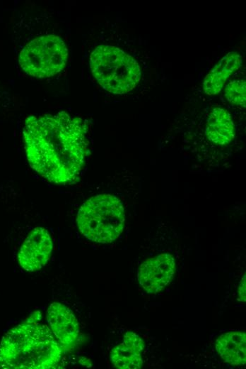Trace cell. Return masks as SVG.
<instances>
[{
  "label": "cell",
  "instance_id": "obj_1",
  "mask_svg": "<svg viewBox=\"0 0 246 369\" xmlns=\"http://www.w3.org/2000/svg\"><path fill=\"white\" fill-rule=\"evenodd\" d=\"M86 123L62 111L31 116L25 121L23 137L30 165L55 184L78 180L88 155Z\"/></svg>",
  "mask_w": 246,
  "mask_h": 369
},
{
  "label": "cell",
  "instance_id": "obj_2",
  "mask_svg": "<svg viewBox=\"0 0 246 369\" xmlns=\"http://www.w3.org/2000/svg\"><path fill=\"white\" fill-rule=\"evenodd\" d=\"M62 346L46 325L27 321L9 330L0 343V368H53Z\"/></svg>",
  "mask_w": 246,
  "mask_h": 369
},
{
  "label": "cell",
  "instance_id": "obj_3",
  "mask_svg": "<svg viewBox=\"0 0 246 369\" xmlns=\"http://www.w3.org/2000/svg\"><path fill=\"white\" fill-rule=\"evenodd\" d=\"M76 221L79 231L88 240L111 243L124 228V206L122 200L112 194H98L81 206Z\"/></svg>",
  "mask_w": 246,
  "mask_h": 369
},
{
  "label": "cell",
  "instance_id": "obj_4",
  "mask_svg": "<svg viewBox=\"0 0 246 369\" xmlns=\"http://www.w3.org/2000/svg\"><path fill=\"white\" fill-rule=\"evenodd\" d=\"M90 67L98 83L113 94L133 89L141 78L138 62L118 48L101 45L90 56Z\"/></svg>",
  "mask_w": 246,
  "mask_h": 369
},
{
  "label": "cell",
  "instance_id": "obj_5",
  "mask_svg": "<svg viewBox=\"0 0 246 369\" xmlns=\"http://www.w3.org/2000/svg\"><path fill=\"white\" fill-rule=\"evenodd\" d=\"M67 57L64 42L59 36L47 35L29 42L20 51L18 62L25 73L41 78L62 71Z\"/></svg>",
  "mask_w": 246,
  "mask_h": 369
},
{
  "label": "cell",
  "instance_id": "obj_6",
  "mask_svg": "<svg viewBox=\"0 0 246 369\" xmlns=\"http://www.w3.org/2000/svg\"><path fill=\"white\" fill-rule=\"evenodd\" d=\"M52 248V240L49 232L45 228L36 227L20 246L18 254V263L26 271H36L49 260Z\"/></svg>",
  "mask_w": 246,
  "mask_h": 369
},
{
  "label": "cell",
  "instance_id": "obj_7",
  "mask_svg": "<svg viewBox=\"0 0 246 369\" xmlns=\"http://www.w3.org/2000/svg\"><path fill=\"white\" fill-rule=\"evenodd\" d=\"M175 272V260L168 253H160L145 260L139 269V282L148 293L161 291L172 280Z\"/></svg>",
  "mask_w": 246,
  "mask_h": 369
},
{
  "label": "cell",
  "instance_id": "obj_8",
  "mask_svg": "<svg viewBox=\"0 0 246 369\" xmlns=\"http://www.w3.org/2000/svg\"><path fill=\"white\" fill-rule=\"evenodd\" d=\"M47 320L61 346L71 349L76 345L79 325L69 308L62 303H52L47 312Z\"/></svg>",
  "mask_w": 246,
  "mask_h": 369
},
{
  "label": "cell",
  "instance_id": "obj_9",
  "mask_svg": "<svg viewBox=\"0 0 246 369\" xmlns=\"http://www.w3.org/2000/svg\"><path fill=\"white\" fill-rule=\"evenodd\" d=\"M204 132L206 138L216 145L229 144L235 133L230 114L223 108H213L206 120Z\"/></svg>",
  "mask_w": 246,
  "mask_h": 369
},
{
  "label": "cell",
  "instance_id": "obj_10",
  "mask_svg": "<svg viewBox=\"0 0 246 369\" xmlns=\"http://www.w3.org/2000/svg\"><path fill=\"white\" fill-rule=\"evenodd\" d=\"M242 64L241 56L235 52H230L215 65L206 75L203 83L204 92L208 95L218 94L226 79Z\"/></svg>",
  "mask_w": 246,
  "mask_h": 369
},
{
  "label": "cell",
  "instance_id": "obj_11",
  "mask_svg": "<svg viewBox=\"0 0 246 369\" xmlns=\"http://www.w3.org/2000/svg\"><path fill=\"white\" fill-rule=\"evenodd\" d=\"M216 350L222 359L233 365L246 362V334L242 331H229L216 341Z\"/></svg>",
  "mask_w": 246,
  "mask_h": 369
},
{
  "label": "cell",
  "instance_id": "obj_12",
  "mask_svg": "<svg viewBox=\"0 0 246 369\" xmlns=\"http://www.w3.org/2000/svg\"><path fill=\"white\" fill-rule=\"evenodd\" d=\"M110 359L119 369H139L143 365L141 353L123 341L112 350Z\"/></svg>",
  "mask_w": 246,
  "mask_h": 369
},
{
  "label": "cell",
  "instance_id": "obj_13",
  "mask_svg": "<svg viewBox=\"0 0 246 369\" xmlns=\"http://www.w3.org/2000/svg\"><path fill=\"white\" fill-rule=\"evenodd\" d=\"M225 97L231 104L245 107L246 84L245 80H234L225 88Z\"/></svg>",
  "mask_w": 246,
  "mask_h": 369
},
{
  "label": "cell",
  "instance_id": "obj_14",
  "mask_svg": "<svg viewBox=\"0 0 246 369\" xmlns=\"http://www.w3.org/2000/svg\"><path fill=\"white\" fill-rule=\"evenodd\" d=\"M123 342L131 346L139 352H141L144 347V341L133 331H127L124 335Z\"/></svg>",
  "mask_w": 246,
  "mask_h": 369
},
{
  "label": "cell",
  "instance_id": "obj_15",
  "mask_svg": "<svg viewBox=\"0 0 246 369\" xmlns=\"http://www.w3.org/2000/svg\"><path fill=\"white\" fill-rule=\"evenodd\" d=\"M238 298L242 302H245L246 300V276L245 274L242 276L238 287Z\"/></svg>",
  "mask_w": 246,
  "mask_h": 369
}]
</instances>
